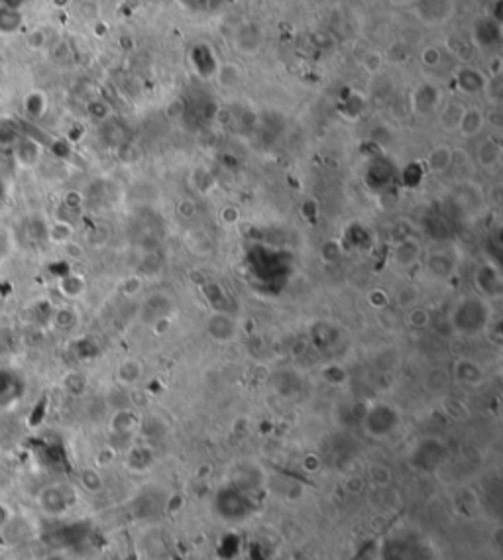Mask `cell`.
<instances>
[{"instance_id": "cell-1", "label": "cell", "mask_w": 503, "mask_h": 560, "mask_svg": "<svg viewBox=\"0 0 503 560\" xmlns=\"http://www.w3.org/2000/svg\"><path fill=\"white\" fill-rule=\"evenodd\" d=\"M415 14L427 26L448 22L454 14V0H415Z\"/></svg>"}, {"instance_id": "cell-2", "label": "cell", "mask_w": 503, "mask_h": 560, "mask_svg": "<svg viewBox=\"0 0 503 560\" xmlns=\"http://www.w3.org/2000/svg\"><path fill=\"white\" fill-rule=\"evenodd\" d=\"M502 22H495L493 18H484L472 26L470 42L478 49H495L502 44Z\"/></svg>"}, {"instance_id": "cell-3", "label": "cell", "mask_w": 503, "mask_h": 560, "mask_svg": "<svg viewBox=\"0 0 503 560\" xmlns=\"http://www.w3.org/2000/svg\"><path fill=\"white\" fill-rule=\"evenodd\" d=\"M263 44V34L262 28L254 22H244L240 24L234 35H232V46L236 51H240L242 56H256Z\"/></svg>"}, {"instance_id": "cell-4", "label": "cell", "mask_w": 503, "mask_h": 560, "mask_svg": "<svg viewBox=\"0 0 503 560\" xmlns=\"http://www.w3.org/2000/svg\"><path fill=\"white\" fill-rule=\"evenodd\" d=\"M413 108L417 113H433L438 103H440V91L436 89L433 83H423L417 91L413 92Z\"/></svg>"}, {"instance_id": "cell-5", "label": "cell", "mask_w": 503, "mask_h": 560, "mask_svg": "<svg viewBox=\"0 0 503 560\" xmlns=\"http://www.w3.org/2000/svg\"><path fill=\"white\" fill-rule=\"evenodd\" d=\"M476 286H478V289H480L484 295H488V297H500L503 287L502 275H500V272L493 265L486 263L484 267L478 270V274H476Z\"/></svg>"}, {"instance_id": "cell-6", "label": "cell", "mask_w": 503, "mask_h": 560, "mask_svg": "<svg viewBox=\"0 0 503 560\" xmlns=\"http://www.w3.org/2000/svg\"><path fill=\"white\" fill-rule=\"evenodd\" d=\"M419 256H421V246L411 236H407L403 240H397L395 248L391 252L393 262L397 263L399 267H409V265H413V263L419 260Z\"/></svg>"}, {"instance_id": "cell-7", "label": "cell", "mask_w": 503, "mask_h": 560, "mask_svg": "<svg viewBox=\"0 0 503 560\" xmlns=\"http://www.w3.org/2000/svg\"><path fill=\"white\" fill-rule=\"evenodd\" d=\"M454 81H456L458 89H460L462 92H468V94H472V92L484 91V89H486V83H488L486 75H484L481 71H478V69H474V67L458 69L456 75H454Z\"/></svg>"}, {"instance_id": "cell-8", "label": "cell", "mask_w": 503, "mask_h": 560, "mask_svg": "<svg viewBox=\"0 0 503 560\" xmlns=\"http://www.w3.org/2000/svg\"><path fill=\"white\" fill-rule=\"evenodd\" d=\"M40 144L35 142L34 138L30 136H20V140L14 144V160L18 161L22 167H32L40 160Z\"/></svg>"}, {"instance_id": "cell-9", "label": "cell", "mask_w": 503, "mask_h": 560, "mask_svg": "<svg viewBox=\"0 0 503 560\" xmlns=\"http://www.w3.org/2000/svg\"><path fill=\"white\" fill-rule=\"evenodd\" d=\"M484 124H486L484 113H481L480 108L472 106V108H464V115L460 118L458 130H460V134L464 138H474L484 130Z\"/></svg>"}, {"instance_id": "cell-10", "label": "cell", "mask_w": 503, "mask_h": 560, "mask_svg": "<svg viewBox=\"0 0 503 560\" xmlns=\"http://www.w3.org/2000/svg\"><path fill=\"white\" fill-rule=\"evenodd\" d=\"M476 156H478V161H480L481 167L493 170V167H497L502 163V144L497 140H493V138H488V140H484L480 146H478V154Z\"/></svg>"}, {"instance_id": "cell-11", "label": "cell", "mask_w": 503, "mask_h": 560, "mask_svg": "<svg viewBox=\"0 0 503 560\" xmlns=\"http://www.w3.org/2000/svg\"><path fill=\"white\" fill-rule=\"evenodd\" d=\"M234 332H236V327H234V322H232V319H230L229 315L217 313V315H213V317L208 319V334H211L213 338L220 340V343L230 340V338L234 336Z\"/></svg>"}, {"instance_id": "cell-12", "label": "cell", "mask_w": 503, "mask_h": 560, "mask_svg": "<svg viewBox=\"0 0 503 560\" xmlns=\"http://www.w3.org/2000/svg\"><path fill=\"white\" fill-rule=\"evenodd\" d=\"M454 165V151L448 146H436L427 156V167L433 173H445Z\"/></svg>"}, {"instance_id": "cell-13", "label": "cell", "mask_w": 503, "mask_h": 560, "mask_svg": "<svg viewBox=\"0 0 503 560\" xmlns=\"http://www.w3.org/2000/svg\"><path fill=\"white\" fill-rule=\"evenodd\" d=\"M24 22V14L20 8H10L0 4V32L2 34H16Z\"/></svg>"}, {"instance_id": "cell-14", "label": "cell", "mask_w": 503, "mask_h": 560, "mask_svg": "<svg viewBox=\"0 0 503 560\" xmlns=\"http://www.w3.org/2000/svg\"><path fill=\"white\" fill-rule=\"evenodd\" d=\"M47 108V99L42 91H32L24 99V113L28 118H42Z\"/></svg>"}, {"instance_id": "cell-15", "label": "cell", "mask_w": 503, "mask_h": 560, "mask_svg": "<svg viewBox=\"0 0 503 560\" xmlns=\"http://www.w3.org/2000/svg\"><path fill=\"white\" fill-rule=\"evenodd\" d=\"M446 46H448V49L458 59H462V61H470V59L474 58V51H476V47H474L472 42L464 40V38H458V35H450L448 42H446Z\"/></svg>"}, {"instance_id": "cell-16", "label": "cell", "mask_w": 503, "mask_h": 560, "mask_svg": "<svg viewBox=\"0 0 503 560\" xmlns=\"http://www.w3.org/2000/svg\"><path fill=\"white\" fill-rule=\"evenodd\" d=\"M464 115V106L456 103H448L440 110V124L445 130H458L460 118Z\"/></svg>"}, {"instance_id": "cell-17", "label": "cell", "mask_w": 503, "mask_h": 560, "mask_svg": "<svg viewBox=\"0 0 503 560\" xmlns=\"http://www.w3.org/2000/svg\"><path fill=\"white\" fill-rule=\"evenodd\" d=\"M46 236L51 242H58V244H67V242L71 240V236H73V229L69 227L67 222H63V220H58L56 224L47 227Z\"/></svg>"}, {"instance_id": "cell-18", "label": "cell", "mask_w": 503, "mask_h": 560, "mask_svg": "<svg viewBox=\"0 0 503 560\" xmlns=\"http://www.w3.org/2000/svg\"><path fill=\"white\" fill-rule=\"evenodd\" d=\"M429 267H431V272L435 275H438V277H446V275L452 272V260L446 256L445 252L433 254L431 260H429Z\"/></svg>"}, {"instance_id": "cell-19", "label": "cell", "mask_w": 503, "mask_h": 560, "mask_svg": "<svg viewBox=\"0 0 503 560\" xmlns=\"http://www.w3.org/2000/svg\"><path fill=\"white\" fill-rule=\"evenodd\" d=\"M20 128L16 126V122H12V120H6V118H2L0 120V144L2 146H6V144H16L18 140H20Z\"/></svg>"}, {"instance_id": "cell-20", "label": "cell", "mask_w": 503, "mask_h": 560, "mask_svg": "<svg viewBox=\"0 0 503 560\" xmlns=\"http://www.w3.org/2000/svg\"><path fill=\"white\" fill-rule=\"evenodd\" d=\"M217 75L222 87H234V85L238 83V79H240V71H238L236 65H232V63L220 65V67L217 69Z\"/></svg>"}, {"instance_id": "cell-21", "label": "cell", "mask_w": 503, "mask_h": 560, "mask_svg": "<svg viewBox=\"0 0 503 560\" xmlns=\"http://www.w3.org/2000/svg\"><path fill=\"white\" fill-rule=\"evenodd\" d=\"M61 291L67 297H77V295H81V291H83V279L75 277V275H69V277H65L61 281Z\"/></svg>"}, {"instance_id": "cell-22", "label": "cell", "mask_w": 503, "mask_h": 560, "mask_svg": "<svg viewBox=\"0 0 503 560\" xmlns=\"http://www.w3.org/2000/svg\"><path fill=\"white\" fill-rule=\"evenodd\" d=\"M440 58H443V53H440L438 47L429 46L421 51V63H423L424 67H436L440 63Z\"/></svg>"}, {"instance_id": "cell-23", "label": "cell", "mask_w": 503, "mask_h": 560, "mask_svg": "<svg viewBox=\"0 0 503 560\" xmlns=\"http://www.w3.org/2000/svg\"><path fill=\"white\" fill-rule=\"evenodd\" d=\"M381 63H384L381 53H377L374 49H370L368 53H364V58H362V65H364L368 73H377L379 67H381Z\"/></svg>"}, {"instance_id": "cell-24", "label": "cell", "mask_w": 503, "mask_h": 560, "mask_svg": "<svg viewBox=\"0 0 503 560\" xmlns=\"http://www.w3.org/2000/svg\"><path fill=\"white\" fill-rule=\"evenodd\" d=\"M417 299H419V289L415 286L403 287L399 293H397V301H399L401 307H411Z\"/></svg>"}, {"instance_id": "cell-25", "label": "cell", "mask_w": 503, "mask_h": 560, "mask_svg": "<svg viewBox=\"0 0 503 560\" xmlns=\"http://www.w3.org/2000/svg\"><path fill=\"white\" fill-rule=\"evenodd\" d=\"M407 322L411 324L413 329H424L427 322H429V313L424 309H411L407 315Z\"/></svg>"}, {"instance_id": "cell-26", "label": "cell", "mask_w": 503, "mask_h": 560, "mask_svg": "<svg viewBox=\"0 0 503 560\" xmlns=\"http://www.w3.org/2000/svg\"><path fill=\"white\" fill-rule=\"evenodd\" d=\"M53 322L58 324L59 329H69L71 324H75V311L71 309H61L56 313Z\"/></svg>"}, {"instance_id": "cell-27", "label": "cell", "mask_w": 503, "mask_h": 560, "mask_svg": "<svg viewBox=\"0 0 503 560\" xmlns=\"http://www.w3.org/2000/svg\"><path fill=\"white\" fill-rule=\"evenodd\" d=\"M26 44L32 47V49H42V47L47 44L46 32H44V30H34V32H30L28 38H26Z\"/></svg>"}, {"instance_id": "cell-28", "label": "cell", "mask_w": 503, "mask_h": 560, "mask_svg": "<svg viewBox=\"0 0 503 560\" xmlns=\"http://www.w3.org/2000/svg\"><path fill=\"white\" fill-rule=\"evenodd\" d=\"M368 299H370V303H372L374 307H377V309H384V307H388L389 305L388 293L381 291V289H374V291L368 295Z\"/></svg>"}, {"instance_id": "cell-29", "label": "cell", "mask_w": 503, "mask_h": 560, "mask_svg": "<svg viewBox=\"0 0 503 560\" xmlns=\"http://www.w3.org/2000/svg\"><path fill=\"white\" fill-rule=\"evenodd\" d=\"M89 113H91L92 118H97V120H104L106 116H108V106L103 103V101H91V104H89Z\"/></svg>"}, {"instance_id": "cell-30", "label": "cell", "mask_w": 503, "mask_h": 560, "mask_svg": "<svg viewBox=\"0 0 503 560\" xmlns=\"http://www.w3.org/2000/svg\"><path fill=\"white\" fill-rule=\"evenodd\" d=\"M181 4H183V8H187V10L191 12H201V10H206L208 8V0H179Z\"/></svg>"}, {"instance_id": "cell-31", "label": "cell", "mask_w": 503, "mask_h": 560, "mask_svg": "<svg viewBox=\"0 0 503 560\" xmlns=\"http://www.w3.org/2000/svg\"><path fill=\"white\" fill-rule=\"evenodd\" d=\"M195 213H197L195 203H191V201H183V203H181V215H183L185 218L195 217Z\"/></svg>"}, {"instance_id": "cell-32", "label": "cell", "mask_w": 503, "mask_h": 560, "mask_svg": "<svg viewBox=\"0 0 503 560\" xmlns=\"http://www.w3.org/2000/svg\"><path fill=\"white\" fill-rule=\"evenodd\" d=\"M222 220H224V222H236V220H238V211L232 208V206L224 208V211H222Z\"/></svg>"}, {"instance_id": "cell-33", "label": "cell", "mask_w": 503, "mask_h": 560, "mask_svg": "<svg viewBox=\"0 0 503 560\" xmlns=\"http://www.w3.org/2000/svg\"><path fill=\"white\" fill-rule=\"evenodd\" d=\"M490 69H492V77H500L502 75V58L500 56H495L490 61Z\"/></svg>"}, {"instance_id": "cell-34", "label": "cell", "mask_w": 503, "mask_h": 560, "mask_svg": "<svg viewBox=\"0 0 503 560\" xmlns=\"http://www.w3.org/2000/svg\"><path fill=\"white\" fill-rule=\"evenodd\" d=\"M24 0H2L4 6H10V8H20L22 6Z\"/></svg>"}, {"instance_id": "cell-35", "label": "cell", "mask_w": 503, "mask_h": 560, "mask_svg": "<svg viewBox=\"0 0 503 560\" xmlns=\"http://www.w3.org/2000/svg\"><path fill=\"white\" fill-rule=\"evenodd\" d=\"M51 4H53V6H58V8H63V6H67L69 0H51Z\"/></svg>"}, {"instance_id": "cell-36", "label": "cell", "mask_w": 503, "mask_h": 560, "mask_svg": "<svg viewBox=\"0 0 503 560\" xmlns=\"http://www.w3.org/2000/svg\"><path fill=\"white\" fill-rule=\"evenodd\" d=\"M389 2H393V4H399V6H405V4H413L415 0H389Z\"/></svg>"}]
</instances>
